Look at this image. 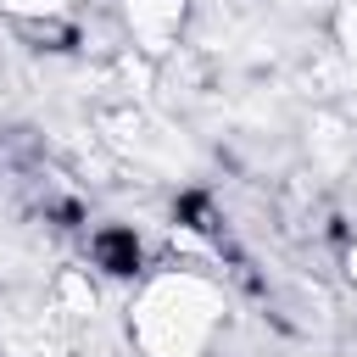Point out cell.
Listing matches in <instances>:
<instances>
[{
	"mask_svg": "<svg viewBox=\"0 0 357 357\" xmlns=\"http://www.w3.org/2000/svg\"><path fill=\"white\" fill-rule=\"evenodd\" d=\"M340 268H346V279L357 284V240H346V251H340Z\"/></svg>",
	"mask_w": 357,
	"mask_h": 357,
	"instance_id": "7",
	"label": "cell"
},
{
	"mask_svg": "<svg viewBox=\"0 0 357 357\" xmlns=\"http://www.w3.org/2000/svg\"><path fill=\"white\" fill-rule=\"evenodd\" d=\"M223 329V284L201 268H162L128 307V340L139 357H206Z\"/></svg>",
	"mask_w": 357,
	"mask_h": 357,
	"instance_id": "1",
	"label": "cell"
},
{
	"mask_svg": "<svg viewBox=\"0 0 357 357\" xmlns=\"http://www.w3.org/2000/svg\"><path fill=\"white\" fill-rule=\"evenodd\" d=\"M56 301H61L67 318H95V290H89V279L78 268H61L56 273Z\"/></svg>",
	"mask_w": 357,
	"mask_h": 357,
	"instance_id": "4",
	"label": "cell"
},
{
	"mask_svg": "<svg viewBox=\"0 0 357 357\" xmlns=\"http://www.w3.org/2000/svg\"><path fill=\"white\" fill-rule=\"evenodd\" d=\"M0 106H6V89H0Z\"/></svg>",
	"mask_w": 357,
	"mask_h": 357,
	"instance_id": "8",
	"label": "cell"
},
{
	"mask_svg": "<svg viewBox=\"0 0 357 357\" xmlns=\"http://www.w3.org/2000/svg\"><path fill=\"white\" fill-rule=\"evenodd\" d=\"M184 11H190V0H123V17H128L134 39H139L151 56H162V50L178 45Z\"/></svg>",
	"mask_w": 357,
	"mask_h": 357,
	"instance_id": "2",
	"label": "cell"
},
{
	"mask_svg": "<svg viewBox=\"0 0 357 357\" xmlns=\"http://www.w3.org/2000/svg\"><path fill=\"white\" fill-rule=\"evenodd\" d=\"M89 262L112 279H139L145 273V251H139V234L123 229V223H106L89 234Z\"/></svg>",
	"mask_w": 357,
	"mask_h": 357,
	"instance_id": "3",
	"label": "cell"
},
{
	"mask_svg": "<svg viewBox=\"0 0 357 357\" xmlns=\"http://www.w3.org/2000/svg\"><path fill=\"white\" fill-rule=\"evenodd\" d=\"M0 11L22 28V22H50V17H73V0H0Z\"/></svg>",
	"mask_w": 357,
	"mask_h": 357,
	"instance_id": "5",
	"label": "cell"
},
{
	"mask_svg": "<svg viewBox=\"0 0 357 357\" xmlns=\"http://www.w3.org/2000/svg\"><path fill=\"white\" fill-rule=\"evenodd\" d=\"M329 39L340 45V56L357 61V0H340V6L329 11Z\"/></svg>",
	"mask_w": 357,
	"mask_h": 357,
	"instance_id": "6",
	"label": "cell"
}]
</instances>
